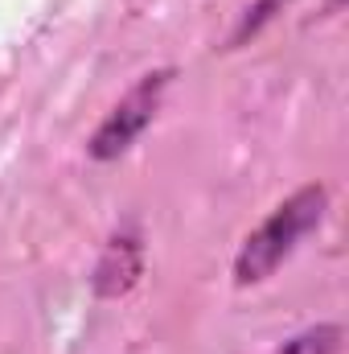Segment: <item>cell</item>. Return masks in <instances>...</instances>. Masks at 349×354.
Returning <instances> with one entry per match:
<instances>
[{"label":"cell","instance_id":"cell-1","mask_svg":"<svg viewBox=\"0 0 349 354\" xmlns=\"http://www.w3.org/2000/svg\"><path fill=\"white\" fill-rule=\"evenodd\" d=\"M325 210H329V189L325 185H304L288 202H279L259 227L243 239V248L235 256V284H259V280H267L296 252V243L308 231L321 227Z\"/></svg>","mask_w":349,"mask_h":354},{"label":"cell","instance_id":"cell-2","mask_svg":"<svg viewBox=\"0 0 349 354\" xmlns=\"http://www.w3.org/2000/svg\"><path fill=\"white\" fill-rule=\"evenodd\" d=\"M169 79H173V71H152L111 107V115L99 124V132L90 136V145H87V153L94 161H115V157H123L136 145V136L152 124Z\"/></svg>","mask_w":349,"mask_h":354},{"label":"cell","instance_id":"cell-3","mask_svg":"<svg viewBox=\"0 0 349 354\" xmlns=\"http://www.w3.org/2000/svg\"><path fill=\"white\" fill-rule=\"evenodd\" d=\"M136 276H140V243L132 235L111 239L99 268H94V292L99 297H119L136 284Z\"/></svg>","mask_w":349,"mask_h":354},{"label":"cell","instance_id":"cell-4","mask_svg":"<svg viewBox=\"0 0 349 354\" xmlns=\"http://www.w3.org/2000/svg\"><path fill=\"white\" fill-rule=\"evenodd\" d=\"M341 338H346L341 326H312V330L288 338L279 351L271 354H341Z\"/></svg>","mask_w":349,"mask_h":354},{"label":"cell","instance_id":"cell-5","mask_svg":"<svg viewBox=\"0 0 349 354\" xmlns=\"http://www.w3.org/2000/svg\"><path fill=\"white\" fill-rule=\"evenodd\" d=\"M283 4H288V0H259L255 8H247V17L239 21V29H235L230 46H243L247 37H255V33H259V29L271 21V17H275V12H279V8H283Z\"/></svg>","mask_w":349,"mask_h":354}]
</instances>
